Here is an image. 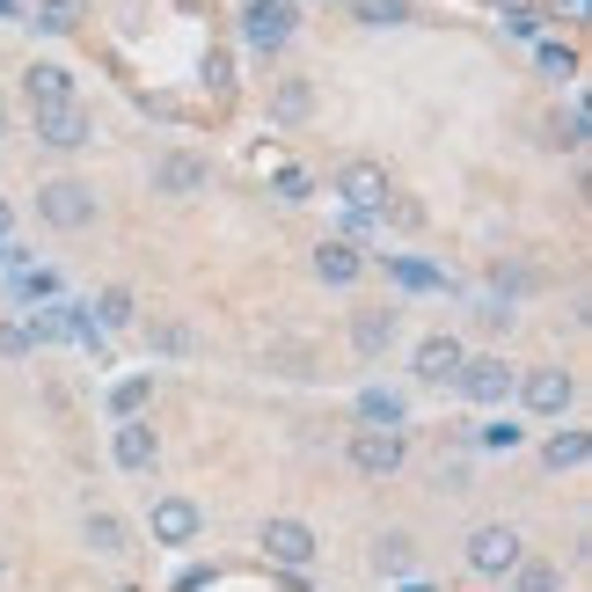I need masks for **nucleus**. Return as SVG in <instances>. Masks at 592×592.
<instances>
[{
	"label": "nucleus",
	"mask_w": 592,
	"mask_h": 592,
	"mask_svg": "<svg viewBox=\"0 0 592 592\" xmlns=\"http://www.w3.org/2000/svg\"><path fill=\"white\" fill-rule=\"evenodd\" d=\"M8 227H15V213H8V197H0V242H8Z\"/></svg>",
	"instance_id": "72a5a7b5"
},
{
	"label": "nucleus",
	"mask_w": 592,
	"mask_h": 592,
	"mask_svg": "<svg viewBox=\"0 0 592 592\" xmlns=\"http://www.w3.org/2000/svg\"><path fill=\"white\" fill-rule=\"evenodd\" d=\"M154 191H169V197H197V191H205V154H169V161L154 169Z\"/></svg>",
	"instance_id": "9b49d317"
},
{
	"label": "nucleus",
	"mask_w": 592,
	"mask_h": 592,
	"mask_svg": "<svg viewBox=\"0 0 592 592\" xmlns=\"http://www.w3.org/2000/svg\"><path fill=\"white\" fill-rule=\"evenodd\" d=\"M475 322H483V329H512V307H505V300H475Z\"/></svg>",
	"instance_id": "c85d7f7f"
},
{
	"label": "nucleus",
	"mask_w": 592,
	"mask_h": 592,
	"mask_svg": "<svg viewBox=\"0 0 592 592\" xmlns=\"http://www.w3.org/2000/svg\"><path fill=\"white\" fill-rule=\"evenodd\" d=\"M461 359H469V351H461V337H424V345H418V373L432 380V388H439V380H454V373H461Z\"/></svg>",
	"instance_id": "ddd939ff"
},
{
	"label": "nucleus",
	"mask_w": 592,
	"mask_h": 592,
	"mask_svg": "<svg viewBox=\"0 0 592 592\" xmlns=\"http://www.w3.org/2000/svg\"><path fill=\"white\" fill-rule=\"evenodd\" d=\"M74 15H81V0H51V8H45L51 29H74Z\"/></svg>",
	"instance_id": "2f4dec72"
},
{
	"label": "nucleus",
	"mask_w": 592,
	"mask_h": 592,
	"mask_svg": "<svg viewBox=\"0 0 592 592\" xmlns=\"http://www.w3.org/2000/svg\"><path fill=\"white\" fill-rule=\"evenodd\" d=\"M88 548H96V556H118V548H124V527H118L110 512H96V519H88Z\"/></svg>",
	"instance_id": "4be33fe9"
},
{
	"label": "nucleus",
	"mask_w": 592,
	"mask_h": 592,
	"mask_svg": "<svg viewBox=\"0 0 592 592\" xmlns=\"http://www.w3.org/2000/svg\"><path fill=\"white\" fill-rule=\"evenodd\" d=\"M388 271L402 278V286H418V293H439L446 271H432V264H418V256H388Z\"/></svg>",
	"instance_id": "f3484780"
},
{
	"label": "nucleus",
	"mask_w": 592,
	"mask_h": 592,
	"mask_svg": "<svg viewBox=\"0 0 592 592\" xmlns=\"http://www.w3.org/2000/svg\"><path fill=\"white\" fill-rule=\"evenodd\" d=\"M315 271H322V286H351L366 264H359V249H351V242H322L315 249Z\"/></svg>",
	"instance_id": "4468645a"
},
{
	"label": "nucleus",
	"mask_w": 592,
	"mask_h": 592,
	"mask_svg": "<svg viewBox=\"0 0 592 592\" xmlns=\"http://www.w3.org/2000/svg\"><path fill=\"white\" fill-rule=\"evenodd\" d=\"M0 15H15V0H0Z\"/></svg>",
	"instance_id": "f704fd0d"
},
{
	"label": "nucleus",
	"mask_w": 592,
	"mask_h": 592,
	"mask_svg": "<svg viewBox=\"0 0 592 592\" xmlns=\"http://www.w3.org/2000/svg\"><path fill=\"white\" fill-rule=\"evenodd\" d=\"M242 37H249V45H264V51H278L286 37H293V8H286V0H249Z\"/></svg>",
	"instance_id": "0eeeda50"
},
{
	"label": "nucleus",
	"mask_w": 592,
	"mask_h": 592,
	"mask_svg": "<svg viewBox=\"0 0 592 592\" xmlns=\"http://www.w3.org/2000/svg\"><path fill=\"white\" fill-rule=\"evenodd\" d=\"M542 74L570 81V74H578V51H570V45H542Z\"/></svg>",
	"instance_id": "393cba45"
},
{
	"label": "nucleus",
	"mask_w": 592,
	"mask_h": 592,
	"mask_svg": "<svg viewBox=\"0 0 592 592\" xmlns=\"http://www.w3.org/2000/svg\"><path fill=\"white\" fill-rule=\"evenodd\" d=\"M278 118H307V88H300V81L278 88Z\"/></svg>",
	"instance_id": "cd10ccee"
},
{
	"label": "nucleus",
	"mask_w": 592,
	"mask_h": 592,
	"mask_svg": "<svg viewBox=\"0 0 592 592\" xmlns=\"http://www.w3.org/2000/svg\"><path fill=\"white\" fill-rule=\"evenodd\" d=\"M410 8L402 0H359V23H402Z\"/></svg>",
	"instance_id": "a878e982"
},
{
	"label": "nucleus",
	"mask_w": 592,
	"mask_h": 592,
	"mask_svg": "<svg viewBox=\"0 0 592 592\" xmlns=\"http://www.w3.org/2000/svg\"><path fill=\"white\" fill-rule=\"evenodd\" d=\"M132 315H140V307H132V293H124V286H110V293L96 300V322H102V329H132Z\"/></svg>",
	"instance_id": "a211bd4d"
},
{
	"label": "nucleus",
	"mask_w": 592,
	"mask_h": 592,
	"mask_svg": "<svg viewBox=\"0 0 592 592\" xmlns=\"http://www.w3.org/2000/svg\"><path fill=\"white\" fill-rule=\"evenodd\" d=\"M140 402H147V380H124V388L110 395V410H118V418H132V410H140Z\"/></svg>",
	"instance_id": "bb28decb"
},
{
	"label": "nucleus",
	"mask_w": 592,
	"mask_h": 592,
	"mask_svg": "<svg viewBox=\"0 0 592 592\" xmlns=\"http://www.w3.org/2000/svg\"><path fill=\"white\" fill-rule=\"evenodd\" d=\"M37 213H45L51 227H88V220H96V197H88V183L59 176V183H45V191H37Z\"/></svg>",
	"instance_id": "f257e3e1"
},
{
	"label": "nucleus",
	"mask_w": 592,
	"mask_h": 592,
	"mask_svg": "<svg viewBox=\"0 0 592 592\" xmlns=\"http://www.w3.org/2000/svg\"><path fill=\"white\" fill-rule=\"evenodd\" d=\"M373 564H380V570H395V578H402V570L418 564V548H410V534H388V542L373 548Z\"/></svg>",
	"instance_id": "aec40b11"
},
{
	"label": "nucleus",
	"mask_w": 592,
	"mask_h": 592,
	"mask_svg": "<svg viewBox=\"0 0 592 592\" xmlns=\"http://www.w3.org/2000/svg\"><path fill=\"white\" fill-rule=\"evenodd\" d=\"M519 395H527L534 418H564L570 410V366H534L527 380H519Z\"/></svg>",
	"instance_id": "39448f33"
},
{
	"label": "nucleus",
	"mask_w": 592,
	"mask_h": 592,
	"mask_svg": "<svg viewBox=\"0 0 592 592\" xmlns=\"http://www.w3.org/2000/svg\"><path fill=\"white\" fill-rule=\"evenodd\" d=\"M337 191H345L351 213H380V197H388V176H380V161H345Z\"/></svg>",
	"instance_id": "1a4fd4ad"
},
{
	"label": "nucleus",
	"mask_w": 592,
	"mask_h": 592,
	"mask_svg": "<svg viewBox=\"0 0 592 592\" xmlns=\"http://www.w3.org/2000/svg\"><path fill=\"white\" fill-rule=\"evenodd\" d=\"M315 191V176L307 169H278V197H307Z\"/></svg>",
	"instance_id": "c756f323"
},
{
	"label": "nucleus",
	"mask_w": 592,
	"mask_h": 592,
	"mask_svg": "<svg viewBox=\"0 0 592 592\" xmlns=\"http://www.w3.org/2000/svg\"><path fill=\"white\" fill-rule=\"evenodd\" d=\"M37 132H45V147H81V140H88V110H81V102L37 110Z\"/></svg>",
	"instance_id": "f8f14e48"
},
{
	"label": "nucleus",
	"mask_w": 592,
	"mask_h": 592,
	"mask_svg": "<svg viewBox=\"0 0 592 592\" xmlns=\"http://www.w3.org/2000/svg\"><path fill=\"white\" fill-rule=\"evenodd\" d=\"M351 337H359V351H388V337H395V315H359V329H351Z\"/></svg>",
	"instance_id": "6ab92c4d"
},
{
	"label": "nucleus",
	"mask_w": 592,
	"mask_h": 592,
	"mask_svg": "<svg viewBox=\"0 0 592 592\" xmlns=\"http://www.w3.org/2000/svg\"><path fill=\"white\" fill-rule=\"evenodd\" d=\"M469 564L483 570V578H505V570H519V534L512 527H483L469 542Z\"/></svg>",
	"instance_id": "6e6552de"
},
{
	"label": "nucleus",
	"mask_w": 592,
	"mask_h": 592,
	"mask_svg": "<svg viewBox=\"0 0 592 592\" xmlns=\"http://www.w3.org/2000/svg\"><path fill=\"white\" fill-rule=\"evenodd\" d=\"M197 527H205V512H197L191 497H161V505L147 512V534H154L161 548H191Z\"/></svg>",
	"instance_id": "7ed1b4c3"
},
{
	"label": "nucleus",
	"mask_w": 592,
	"mask_h": 592,
	"mask_svg": "<svg viewBox=\"0 0 592 592\" xmlns=\"http://www.w3.org/2000/svg\"><path fill=\"white\" fill-rule=\"evenodd\" d=\"M585 461V432H564V439H548V469H578Z\"/></svg>",
	"instance_id": "5701e85b"
},
{
	"label": "nucleus",
	"mask_w": 592,
	"mask_h": 592,
	"mask_svg": "<svg viewBox=\"0 0 592 592\" xmlns=\"http://www.w3.org/2000/svg\"><path fill=\"white\" fill-rule=\"evenodd\" d=\"M0 124H8V118H0Z\"/></svg>",
	"instance_id": "c9c22d12"
},
{
	"label": "nucleus",
	"mask_w": 592,
	"mask_h": 592,
	"mask_svg": "<svg viewBox=\"0 0 592 592\" xmlns=\"http://www.w3.org/2000/svg\"><path fill=\"white\" fill-rule=\"evenodd\" d=\"M154 461V432L147 424H118V469H147Z\"/></svg>",
	"instance_id": "dca6fc26"
},
{
	"label": "nucleus",
	"mask_w": 592,
	"mask_h": 592,
	"mask_svg": "<svg viewBox=\"0 0 592 592\" xmlns=\"http://www.w3.org/2000/svg\"><path fill=\"white\" fill-rule=\"evenodd\" d=\"M359 418L380 424V432H395V424H402V395H395V388H366V395H359Z\"/></svg>",
	"instance_id": "2eb2a0df"
},
{
	"label": "nucleus",
	"mask_w": 592,
	"mask_h": 592,
	"mask_svg": "<svg viewBox=\"0 0 592 592\" xmlns=\"http://www.w3.org/2000/svg\"><path fill=\"white\" fill-rule=\"evenodd\" d=\"M351 469H359V475H395V469H402V432L366 424V432L351 439Z\"/></svg>",
	"instance_id": "423d86ee"
},
{
	"label": "nucleus",
	"mask_w": 592,
	"mask_h": 592,
	"mask_svg": "<svg viewBox=\"0 0 592 592\" xmlns=\"http://www.w3.org/2000/svg\"><path fill=\"white\" fill-rule=\"evenodd\" d=\"M264 556L286 564V570L315 564V527H307V519H264Z\"/></svg>",
	"instance_id": "20e7f679"
},
{
	"label": "nucleus",
	"mask_w": 592,
	"mask_h": 592,
	"mask_svg": "<svg viewBox=\"0 0 592 592\" xmlns=\"http://www.w3.org/2000/svg\"><path fill=\"white\" fill-rule=\"evenodd\" d=\"M454 388L469 395V402H483V410H497V402L512 395V366H505V359H461Z\"/></svg>",
	"instance_id": "f03ea898"
},
{
	"label": "nucleus",
	"mask_w": 592,
	"mask_h": 592,
	"mask_svg": "<svg viewBox=\"0 0 592 592\" xmlns=\"http://www.w3.org/2000/svg\"><path fill=\"white\" fill-rule=\"evenodd\" d=\"M519 592H564V570L556 564H527L519 570Z\"/></svg>",
	"instance_id": "b1692460"
},
{
	"label": "nucleus",
	"mask_w": 592,
	"mask_h": 592,
	"mask_svg": "<svg viewBox=\"0 0 592 592\" xmlns=\"http://www.w3.org/2000/svg\"><path fill=\"white\" fill-rule=\"evenodd\" d=\"M483 446H497V454H505V446H519V424H483Z\"/></svg>",
	"instance_id": "473e14b6"
},
{
	"label": "nucleus",
	"mask_w": 592,
	"mask_h": 592,
	"mask_svg": "<svg viewBox=\"0 0 592 592\" xmlns=\"http://www.w3.org/2000/svg\"><path fill=\"white\" fill-rule=\"evenodd\" d=\"M0 351H8V359H29V329H15V322H0Z\"/></svg>",
	"instance_id": "7c9ffc66"
},
{
	"label": "nucleus",
	"mask_w": 592,
	"mask_h": 592,
	"mask_svg": "<svg viewBox=\"0 0 592 592\" xmlns=\"http://www.w3.org/2000/svg\"><path fill=\"white\" fill-rule=\"evenodd\" d=\"M23 96L37 102V110H59V102H74V74L51 67V59H37V67H23Z\"/></svg>",
	"instance_id": "9d476101"
},
{
	"label": "nucleus",
	"mask_w": 592,
	"mask_h": 592,
	"mask_svg": "<svg viewBox=\"0 0 592 592\" xmlns=\"http://www.w3.org/2000/svg\"><path fill=\"white\" fill-rule=\"evenodd\" d=\"M147 345L169 351V359H183V351H191V329H183V322H147Z\"/></svg>",
	"instance_id": "412c9836"
}]
</instances>
